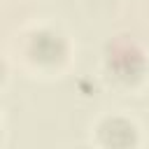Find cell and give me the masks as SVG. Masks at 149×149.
Segmentation results:
<instances>
[{
    "label": "cell",
    "mask_w": 149,
    "mask_h": 149,
    "mask_svg": "<svg viewBox=\"0 0 149 149\" xmlns=\"http://www.w3.org/2000/svg\"><path fill=\"white\" fill-rule=\"evenodd\" d=\"M100 142L107 149H133L137 144V126L123 116H109L98 128Z\"/></svg>",
    "instance_id": "obj_2"
},
{
    "label": "cell",
    "mask_w": 149,
    "mask_h": 149,
    "mask_svg": "<svg viewBox=\"0 0 149 149\" xmlns=\"http://www.w3.org/2000/svg\"><path fill=\"white\" fill-rule=\"evenodd\" d=\"M2 74H5V63H2V58H0V79H2Z\"/></svg>",
    "instance_id": "obj_4"
},
{
    "label": "cell",
    "mask_w": 149,
    "mask_h": 149,
    "mask_svg": "<svg viewBox=\"0 0 149 149\" xmlns=\"http://www.w3.org/2000/svg\"><path fill=\"white\" fill-rule=\"evenodd\" d=\"M109 70L114 72L116 79H121L126 84H133L144 72V58L133 47H119L109 56Z\"/></svg>",
    "instance_id": "obj_3"
},
{
    "label": "cell",
    "mask_w": 149,
    "mask_h": 149,
    "mask_svg": "<svg viewBox=\"0 0 149 149\" xmlns=\"http://www.w3.org/2000/svg\"><path fill=\"white\" fill-rule=\"evenodd\" d=\"M28 54L40 65H61L68 58V40L54 28H40L30 35Z\"/></svg>",
    "instance_id": "obj_1"
}]
</instances>
